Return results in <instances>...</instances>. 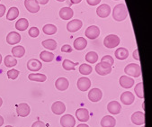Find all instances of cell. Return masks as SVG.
<instances>
[{"instance_id": "cell-25", "label": "cell", "mask_w": 152, "mask_h": 127, "mask_svg": "<svg viewBox=\"0 0 152 127\" xmlns=\"http://www.w3.org/2000/svg\"><path fill=\"white\" fill-rule=\"evenodd\" d=\"M74 48L77 51H83L86 45H87V42L85 38L83 37H78L74 41Z\"/></svg>"}, {"instance_id": "cell-36", "label": "cell", "mask_w": 152, "mask_h": 127, "mask_svg": "<svg viewBox=\"0 0 152 127\" xmlns=\"http://www.w3.org/2000/svg\"><path fill=\"white\" fill-rule=\"evenodd\" d=\"M93 70V68L88 64H81L79 67V72L82 75H89Z\"/></svg>"}, {"instance_id": "cell-49", "label": "cell", "mask_w": 152, "mask_h": 127, "mask_svg": "<svg viewBox=\"0 0 152 127\" xmlns=\"http://www.w3.org/2000/svg\"><path fill=\"white\" fill-rule=\"evenodd\" d=\"M77 127H89V126L87 124H86V123H81V124L77 125Z\"/></svg>"}, {"instance_id": "cell-28", "label": "cell", "mask_w": 152, "mask_h": 127, "mask_svg": "<svg viewBox=\"0 0 152 127\" xmlns=\"http://www.w3.org/2000/svg\"><path fill=\"white\" fill-rule=\"evenodd\" d=\"M42 44L45 49H48L50 51H54L57 48V43L53 39H47V40L43 41L42 43Z\"/></svg>"}, {"instance_id": "cell-10", "label": "cell", "mask_w": 152, "mask_h": 127, "mask_svg": "<svg viewBox=\"0 0 152 127\" xmlns=\"http://www.w3.org/2000/svg\"><path fill=\"white\" fill-rule=\"evenodd\" d=\"M24 6L28 12L30 13H37L40 10V6L36 2V0H25L24 1Z\"/></svg>"}, {"instance_id": "cell-50", "label": "cell", "mask_w": 152, "mask_h": 127, "mask_svg": "<svg viewBox=\"0 0 152 127\" xmlns=\"http://www.w3.org/2000/svg\"><path fill=\"white\" fill-rule=\"evenodd\" d=\"M2 104H3V100H2V98H0V106H2Z\"/></svg>"}, {"instance_id": "cell-19", "label": "cell", "mask_w": 152, "mask_h": 127, "mask_svg": "<svg viewBox=\"0 0 152 127\" xmlns=\"http://www.w3.org/2000/svg\"><path fill=\"white\" fill-rule=\"evenodd\" d=\"M120 85L124 88H131L134 85V79L127 76H121L119 80Z\"/></svg>"}, {"instance_id": "cell-53", "label": "cell", "mask_w": 152, "mask_h": 127, "mask_svg": "<svg viewBox=\"0 0 152 127\" xmlns=\"http://www.w3.org/2000/svg\"><path fill=\"white\" fill-rule=\"evenodd\" d=\"M6 127H13V126H11V125H7Z\"/></svg>"}, {"instance_id": "cell-2", "label": "cell", "mask_w": 152, "mask_h": 127, "mask_svg": "<svg viewBox=\"0 0 152 127\" xmlns=\"http://www.w3.org/2000/svg\"><path fill=\"white\" fill-rule=\"evenodd\" d=\"M124 72L132 76L133 78H139L141 75V69L139 64H135V63H130L125 68H124Z\"/></svg>"}, {"instance_id": "cell-23", "label": "cell", "mask_w": 152, "mask_h": 127, "mask_svg": "<svg viewBox=\"0 0 152 127\" xmlns=\"http://www.w3.org/2000/svg\"><path fill=\"white\" fill-rule=\"evenodd\" d=\"M116 124V120L114 117L110 115H105L101 120V126L102 127H114Z\"/></svg>"}, {"instance_id": "cell-4", "label": "cell", "mask_w": 152, "mask_h": 127, "mask_svg": "<svg viewBox=\"0 0 152 127\" xmlns=\"http://www.w3.org/2000/svg\"><path fill=\"white\" fill-rule=\"evenodd\" d=\"M85 35L88 39L95 40L100 35V29L96 25H91V26L86 28V30L85 32Z\"/></svg>"}, {"instance_id": "cell-13", "label": "cell", "mask_w": 152, "mask_h": 127, "mask_svg": "<svg viewBox=\"0 0 152 127\" xmlns=\"http://www.w3.org/2000/svg\"><path fill=\"white\" fill-rule=\"evenodd\" d=\"M110 13H111V7L107 4H103L99 6L96 9V14L101 18H106L107 16H109Z\"/></svg>"}, {"instance_id": "cell-51", "label": "cell", "mask_w": 152, "mask_h": 127, "mask_svg": "<svg viewBox=\"0 0 152 127\" xmlns=\"http://www.w3.org/2000/svg\"><path fill=\"white\" fill-rule=\"evenodd\" d=\"M1 62H2V55L0 54V64H1Z\"/></svg>"}, {"instance_id": "cell-37", "label": "cell", "mask_w": 152, "mask_h": 127, "mask_svg": "<svg viewBox=\"0 0 152 127\" xmlns=\"http://www.w3.org/2000/svg\"><path fill=\"white\" fill-rule=\"evenodd\" d=\"M134 91H135L136 95L140 98H141V99L144 98V92H143V84H142V82H140V83H138L136 85V87L134 88Z\"/></svg>"}, {"instance_id": "cell-41", "label": "cell", "mask_w": 152, "mask_h": 127, "mask_svg": "<svg viewBox=\"0 0 152 127\" xmlns=\"http://www.w3.org/2000/svg\"><path fill=\"white\" fill-rule=\"evenodd\" d=\"M72 51H73V49L69 44H65V45H63L61 47V51L62 52H71Z\"/></svg>"}, {"instance_id": "cell-27", "label": "cell", "mask_w": 152, "mask_h": 127, "mask_svg": "<svg viewBox=\"0 0 152 127\" xmlns=\"http://www.w3.org/2000/svg\"><path fill=\"white\" fill-rule=\"evenodd\" d=\"M28 79L33 81H37V82H44L47 79L46 75L44 74H40V73H32L28 76Z\"/></svg>"}, {"instance_id": "cell-26", "label": "cell", "mask_w": 152, "mask_h": 127, "mask_svg": "<svg viewBox=\"0 0 152 127\" xmlns=\"http://www.w3.org/2000/svg\"><path fill=\"white\" fill-rule=\"evenodd\" d=\"M25 53V49L23 46L17 45L12 49V54L15 58H22Z\"/></svg>"}, {"instance_id": "cell-16", "label": "cell", "mask_w": 152, "mask_h": 127, "mask_svg": "<svg viewBox=\"0 0 152 127\" xmlns=\"http://www.w3.org/2000/svg\"><path fill=\"white\" fill-rule=\"evenodd\" d=\"M56 88L59 91H65L69 86V82L66 78H58L55 82Z\"/></svg>"}, {"instance_id": "cell-48", "label": "cell", "mask_w": 152, "mask_h": 127, "mask_svg": "<svg viewBox=\"0 0 152 127\" xmlns=\"http://www.w3.org/2000/svg\"><path fill=\"white\" fill-rule=\"evenodd\" d=\"M3 123H4V118L1 115H0V126H2Z\"/></svg>"}, {"instance_id": "cell-34", "label": "cell", "mask_w": 152, "mask_h": 127, "mask_svg": "<svg viewBox=\"0 0 152 127\" xmlns=\"http://www.w3.org/2000/svg\"><path fill=\"white\" fill-rule=\"evenodd\" d=\"M86 60L88 63H96L98 60V55L95 51H89L86 55Z\"/></svg>"}, {"instance_id": "cell-38", "label": "cell", "mask_w": 152, "mask_h": 127, "mask_svg": "<svg viewBox=\"0 0 152 127\" xmlns=\"http://www.w3.org/2000/svg\"><path fill=\"white\" fill-rule=\"evenodd\" d=\"M101 62H105V63H107L108 65H110V66L112 67V66L113 65V63H114V59H113L112 56H110V55H105V56H104V57L102 58Z\"/></svg>"}, {"instance_id": "cell-12", "label": "cell", "mask_w": 152, "mask_h": 127, "mask_svg": "<svg viewBox=\"0 0 152 127\" xmlns=\"http://www.w3.org/2000/svg\"><path fill=\"white\" fill-rule=\"evenodd\" d=\"M51 110L55 115H62L66 111V106L61 101H56L52 104Z\"/></svg>"}, {"instance_id": "cell-44", "label": "cell", "mask_w": 152, "mask_h": 127, "mask_svg": "<svg viewBox=\"0 0 152 127\" xmlns=\"http://www.w3.org/2000/svg\"><path fill=\"white\" fill-rule=\"evenodd\" d=\"M6 13V7L4 5H0V17H2Z\"/></svg>"}, {"instance_id": "cell-42", "label": "cell", "mask_w": 152, "mask_h": 127, "mask_svg": "<svg viewBox=\"0 0 152 127\" xmlns=\"http://www.w3.org/2000/svg\"><path fill=\"white\" fill-rule=\"evenodd\" d=\"M86 2L89 6H96L98 5L100 2H101V0H86Z\"/></svg>"}, {"instance_id": "cell-7", "label": "cell", "mask_w": 152, "mask_h": 127, "mask_svg": "<svg viewBox=\"0 0 152 127\" xmlns=\"http://www.w3.org/2000/svg\"><path fill=\"white\" fill-rule=\"evenodd\" d=\"M60 124L62 127H74L76 124V120L71 115H64L60 118Z\"/></svg>"}, {"instance_id": "cell-24", "label": "cell", "mask_w": 152, "mask_h": 127, "mask_svg": "<svg viewBox=\"0 0 152 127\" xmlns=\"http://www.w3.org/2000/svg\"><path fill=\"white\" fill-rule=\"evenodd\" d=\"M114 54H115L116 59H121V60H124V59H126L128 58V56H129V51H128L127 49H125V48H124V47H121V48L117 49V50L115 51Z\"/></svg>"}, {"instance_id": "cell-18", "label": "cell", "mask_w": 152, "mask_h": 127, "mask_svg": "<svg viewBox=\"0 0 152 127\" xmlns=\"http://www.w3.org/2000/svg\"><path fill=\"white\" fill-rule=\"evenodd\" d=\"M21 41V35L16 32H10L7 36V42L8 44L15 45Z\"/></svg>"}, {"instance_id": "cell-54", "label": "cell", "mask_w": 152, "mask_h": 127, "mask_svg": "<svg viewBox=\"0 0 152 127\" xmlns=\"http://www.w3.org/2000/svg\"><path fill=\"white\" fill-rule=\"evenodd\" d=\"M142 127H144V126H142Z\"/></svg>"}, {"instance_id": "cell-40", "label": "cell", "mask_w": 152, "mask_h": 127, "mask_svg": "<svg viewBox=\"0 0 152 127\" xmlns=\"http://www.w3.org/2000/svg\"><path fill=\"white\" fill-rule=\"evenodd\" d=\"M19 70H8L7 71V77L11 79H15L18 75H19Z\"/></svg>"}, {"instance_id": "cell-5", "label": "cell", "mask_w": 152, "mask_h": 127, "mask_svg": "<svg viewBox=\"0 0 152 127\" xmlns=\"http://www.w3.org/2000/svg\"><path fill=\"white\" fill-rule=\"evenodd\" d=\"M96 71L97 74L101 76H105L111 73L112 67L105 62H100V63H97L96 66Z\"/></svg>"}, {"instance_id": "cell-45", "label": "cell", "mask_w": 152, "mask_h": 127, "mask_svg": "<svg viewBox=\"0 0 152 127\" xmlns=\"http://www.w3.org/2000/svg\"><path fill=\"white\" fill-rule=\"evenodd\" d=\"M133 58L137 60H140V56H139V51L138 49H136L134 51H133Z\"/></svg>"}, {"instance_id": "cell-11", "label": "cell", "mask_w": 152, "mask_h": 127, "mask_svg": "<svg viewBox=\"0 0 152 127\" xmlns=\"http://www.w3.org/2000/svg\"><path fill=\"white\" fill-rule=\"evenodd\" d=\"M83 25V23L81 20L79 19H75V20H71L67 24V30L70 33H75V32L78 31Z\"/></svg>"}, {"instance_id": "cell-52", "label": "cell", "mask_w": 152, "mask_h": 127, "mask_svg": "<svg viewBox=\"0 0 152 127\" xmlns=\"http://www.w3.org/2000/svg\"><path fill=\"white\" fill-rule=\"evenodd\" d=\"M57 1H58V2H63V1H65V0H57Z\"/></svg>"}, {"instance_id": "cell-1", "label": "cell", "mask_w": 152, "mask_h": 127, "mask_svg": "<svg viewBox=\"0 0 152 127\" xmlns=\"http://www.w3.org/2000/svg\"><path fill=\"white\" fill-rule=\"evenodd\" d=\"M128 16V10L125 4H119L114 7L113 12V17L115 21L121 22L126 19Z\"/></svg>"}, {"instance_id": "cell-46", "label": "cell", "mask_w": 152, "mask_h": 127, "mask_svg": "<svg viewBox=\"0 0 152 127\" xmlns=\"http://www.w3.org/2000/svg\"><path fill=\"white\" fill-rule=\"evenodd\" d=\"M36 2L41 5H45L49 2V0H36Z\"/></svg>"}, {"instance_id": "cell-9", "label": "cell", "mask_w": 152, "mask_h": 127, "mask_svg": "<svg viewBox=\"0 0 152 127\" xmlns=\"http://www.w3.org/2000/svg\"><path fill=\"white\" fill-rule=\"evenodd\" d=\"M135 100V97L134 95L130 92V91H126L124 92L123 94L121 95V101L123 104L126 105V106H130L132 105Z\"/></svg>"}, {"instance_id": "cell-43", "label": "cell", "mask_w": 152, "mask_h": 127, "mask_svg": "<svg viewBox=\"0 0 152 127\" xmlns=\"http://www.w3.org/2000/svg\"><path fill=\"white\" fill-rule=\"evenodd\" d=\"M32 127H45V123L42 121H36L33 123Z\"/></svg>"}, {"instance_id": "cell-30", "label": "cell", "mask_w": 152, "mask_h": 127, "mask_svg": "<svg viewBox=\"0 0 152 127\" xmlns=\"http://www.w3.org/2000/svg\"><path fill=\"white\" fill-rule=\"evenodd\" d=\"M40 58L42 61L44 62H50L53 60L54 59V54L50 51H43L41 52L40 54Z\"/></svg>"}, {"instance_id": "cell-6", "label": "cell", "mask_w": 152, "mask_h": 127, "mask_svg": "<svg viewBox=\"0 0 152 127\" xmlns=\"http://www.w3.org/2000/svg\"><path fill=\"white\" fill-rule=\"evenodd\" d=\"M16 113L20 117H26L31 113V108L26 103H21L16 106Z\"/></svg>"}, {"instance_id": "cell-8", "label": "cell", "mask_w": 152, "mask_h": 127, "mask_svg": "<svg viewBox=\"0 0 152 127\" xmlns=\"http://www.w3.org/2000/svg\"><path fill=\"white\" fill-rule=\"evenodd\" d=\"M103 92L99 88H93L88 93V98L92 102H98L102 99Z\"/></svg>"}, {"instance_id": "cell-21", "label": "cell", "mask_w": 152, "mask_h": 127, "mask_svg": "<svg viewBox=\"0 0 152 127\" xmlns=\"http://www.w3.org/2000/svg\"><path fill=\"white\" fill-rule=\"evenodd\" d=\"M74 12L70 7H62L59 10V17L63 20H69L73 17Z\"/></svg>"}, {"instance_id": "cell-39", "label": "cell", "mask_w": 152, "mask_h": 127, "mask_svg": "<svg viewBox=\"0 0 152 127\" xmlns=\"http://www.w3.org/2000/svg\"><path fill=\"white\" fill-rule=\"evenodd\" d=\"M39 35H40V31L37 27H31V29L29 30V35L33 38L38 37Z\"/></svg>"}, {"instance_id": "cell-3", "label": "cell", "mask_w": 152, "mask_h": 127, "mask_svg": "<svg viewBox=\"0 0 152 127\" xmlns=\"http://www.w3.org/2000/svg\"><path fill=\"white\" fill-rule=\"evenodd\" d=\"M120 44V38L115 35H109L104 40V45L108 49H113Z\"/></svg>"}, {"instance_id": "cell-33", "label": "cell", "mask_w": 152, "mask_h": 127, "mask_svg": "<svg viewBox=\"0 0 152 127\" xmlns=\"http://www.w3.org/2000/svg\"><path fill=\"white\" fill-rule=\"evenodd\" d=\"M4 63L5 65L8 68H11V67H14L17 64V60L15 57L13 56H10V55H7L6 56L5 59H4Z\"/></svg>"}, {"instance_id": "cell-32", "label": "cell", "mask_w": 152, "mask_h": 127, "mask_svg": "<svg viewBox=\"0 0 152 127\" xmlns=\"http://www.w3.org/2000/svg\"><path fill=\"white\" fill-rule=\"evenodd\" d=\"M19 15V10L17 7H11L9 8L7 15V19L9 21H13L15 19H16Z\"/></svg>"}, {"instance_id": "cell-17", "label": "cell", "mask_w": 152, "mask_h": 127, "mask_svg": "<svg viewBox=\"0 0 152 127\" xmlns=\"http://www.w3.org/2000/svg\"><path fill=\"white\" fill-rule=\"evenodd\" d=\"M91 87V81L88 78H80L77 80V87L80 91L85 92L87 91Z\"/></svg>"}, {"instance_id": "cell-14", "label": "cell", "mask_w": 152, "mask_h": 127, "mask_svg": "<svg viewBox=\"0 0 152 127\" xmlns=\"http://www.w3.org/2000/svg\"><path fill=\"white\" fill-rule=\"evenodd\" d=\"M42 63L37 59H31L27 63V68L31 71H38L42 69Z\"/></svg>"}, {"instance_id": "cell-22", "label": "cell", "mask_w": 152, "mask_h": 127, "mask_svg": "<svg viewBox=\"0 0 152 127\" xmlns=\"http://www.w3.org/2000/svg\"><path fill=\"white\" fill-rule=\"evenodd\" d=\"M76 116L80 122H87L89 119V112L86 108H79L76 111Z\"/></svg>"}, {"instance_id": "cell-20", "label": "cell", "mask_w": 152, "mask_h": 127, "mask_svg": "<svg viewBox=\"0 0 152 127\" xmlns=\"http://www.w3.org/2000/svg\"><path fill=\"white\" fill-rule=\"evenodd\" d=\"M121 109V106L120 103H118L117 101H111L107 105V110L110 114L118 115V114H120Z\"/></svg>"}, {"instance_id": "cell-35", "label": "cell", "mask_w": 152, "mask_h": 127, "mask_svg": "<svg viewBox=\"0 0 152 127\" xmlns=\"http://www.w3.org/2000/svg\"><path fill=\"white\" fill-rule=\"evenodd\" d=\"M78 64V63H74L69 59H65L62 63V67L66 70H75V67Z\"/></svg>"}, {"instance_id": "cell-47", "label": "cell", "mask_w": 152, "mask_h": 127, "mask_svg": "<svg viewBox=\"0 0 152 127\" xmlns=\"http://www.w3.org/2000/svg\"><path fill=\"white\" fill-rule=\"evenodd\" d=\"M71 1V3L72 4H78V3H80L82 0H70Z\"/></svg>"}, {"instance_id": "cell-31", "label": "cell", "mask_w": 152, "mask_h": 127, "mask_svg": "<svg viewBox=\"0 0 152 127\" xmlns=\"http://www.w3.org/2000/svg\"><path fill=\"white\" fill-rule=\"evenodd\" d=\"M42 31L43 33L47 35H55L56 32H57V27L54 25V24H45L43 27H42Z\"/></svg>"}, {"instance_id": "cell-15", "label": "cell", "mask_w": 152, "mask_h": 127, "mask_svg": "<svg viewBox=\"0 0 152 127\" xmlns=\"http://www.w3.org/2000/svg\"><path fill=\"white\" fill-rule=\"evenodd\" d=\"M132 122L136 125H141L145 123V114L143 112H135L132 115Z\"/></svg>"}, {"instance_id": "cell-29", "label": "cell", "mask_w": 152, "mask_h": 127, "mask_svg": "<svg viewBox=\"0 0 152 127\" xmlns=\"http://www.w3.org/2000/svg\"><path fill=\"white\" fill-rule=\"evenodd\" d=\"M28 26H29V22L25 18L19 19L15 23V28L19 31H24L28 28Z\"/></svg>"}]
</instances>
